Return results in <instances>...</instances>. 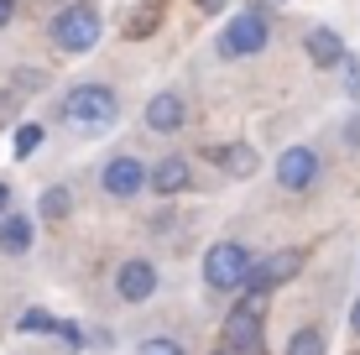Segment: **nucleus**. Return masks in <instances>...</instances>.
<instances>
[{"mask_svg":"<svg viewBox=\"0 0 360 355\" xmlns=\"http://www.w3.org/2000/svg\"><path fill=\"white\" fill-rule=\"evenodd\" d=\"M63 120L73 131H110L120 120V100H115V89L110 84H73L68 89V100H63Z\"/></svg>","mask_w":360,"mask_h":355,"instance_id":"f257e3e1","label":"nucleus"},{"mask_svg":"<svg viewBox=\"0 0 360 355\" xmlns=\"http://www.w3.org/2000/svg\"><path fill=\"white\" fill-rule=\"evenodd\" d=\"M245 272H251V251H245L240 240H214V246L204 251V283L214 292H240Z\"/></svg>","mask_w":360,"mask_h":355,"instance_id":"f03ea898","label":"nucleus"},{"mask_svg":"<svg viewBox=\"0 0 360 355\" xmlns=\"http://www.w3.org/2000/svg\"><path fill=\"white\" fill-rule=\"evenodd\" d=\"M99 32H105V21H99L94 6H68L53 16V42L63 47V53H89L99 42Z\"/></svg>","mask_w":360,"mask_h":355,"instance_id":"7ed1b4c3","label":"nucleus"},{"mask_svg":"<svg viewBox=\"0 0 360 355\" xmlns=\"http://www.w3.org/2000/svg\"><path fill=\"white\" fill-rule=\"evenodd\" d=\"M297 266H303V251H277V256H266V262H251V272H245L240 292H245L251 303H262L271 288L292 283V277H297Z\"/></svg>","mask_w":360,"mask_h":355,"instance_id":"20e7f679","label":"nucleus"},{"mask_svg":"<svg viewBox=\"0 0 360 355\" xmlns=\"http://www.w3.org/2000/svg\"><path fill=\"white\" fill-rule=\"evenodd\" d=\"M225 350H235V355H266V340H262V303L245 298L240 309L225 319Z\"/></svg>","mask_w":360,"mask_h":355,"instance_id":"39448f33","label":"nucleus"},{"mask_svg":"<svg viewBox=\"0 0 360 355\" xmlns=\"http://www.w3.org/2000/svg\"><path fill=\"white\" fill-rule=\"evenodd\" d=\"M266 16H256V11H245V16H235L225 32H219V53L225 58H256L266 47Z\"/></svg>","mask_w":360,"mask_h":355,"instance_id":"423d86ee","label":"nucleus"},{"mask_svg":"<svg viewBox=\"0 0 360 355\" xmlns=\"http://www.w3.org/2000/svg\"><path fill=\"white\" fill-rule=\"evenodd\" d=\"M314 178H319V152H314V146H288V152L277 157V183L288 193L314 188Z\"/></svg>","mask_w":360,"mask_h":355,"instance_id":"0eeeda50","label":"nucleus"},{"mask_svg":"<svg viewBox=\"0 0 360 355\" xmlns=\"http://www.w3.org/2000/svg\"><path fill=\"white\" fill-rule=\"evenodd\" d=\"M110 199H136V193L146 188V167L136 162V157H115V162H105V173H99Z\"/></svg>","mask_w":360,"mask_h":355,"instance_id":"6e6552de","label":"nucleus"},{"mask_svg":"<svg viewBox=\"0 0 360 355\" xmlns=\"http://www.w3.org/2000/svg\"><path fill=\"white\" fill-rule=\"evenodd\" d=\"M115 292H120L126 303H146V298L157 292V266L141 262V256H136V262H126V266L115 272Z\"/></svg>","mask_w":360,"mask_h":355,"instance_id":"1a4fd4ad","label":"nucleus"},{"mask_svg":"<svg viewBox=\"0 0 360 355\" xmlns=\"http://www.w3.org/2000/svg\"><path fill=\"white\" fill-rule=\"evenodd\" d=\"M303 47H308V58H314L319 68H345V63H350V53H345L340 32H329V27H314V32L303 37Z\"/></svg>","mask_w":360,"mask_h":355,"instance_id":"9d476101","label":"nucleus"},{"mask_svg":"<svg viewBox=\"0 0 360 355\" xmlns=\"http://www.w3.org/2000/svg\"><path fill=\"white\" fill-rule=\"evenodd\" d=\"M209 162H219L230 178H251L262 167V157H256L251 141H230V146H209Z\"/></svg>","mask_w":360,"mask_h":355,"instance_id":"9b49d317","label":"nucleus"},{"mask_svg":"<svg viewBox=\"0 0 360 355\" xmlns=\"http://www.w3.org/2000/svg\"><path fill=\"white\" fill-rule=\"evenodd\" d=\"M193 183V167H188V157H162V162L146 173V188H157V193H183Z\"/></svg>","mask_w":360,"mask_h":355,"instance_id":"f8f14e48","label":"nucleus"},{"mask_svg":"<svg viewBox=\"0 0 360 355\" xmlns=\"http://www.w3.org/2000/svg\"><path fill=\"white\" fill-rule=\"evenodd\" d=\"M32 240H37L32 214H6L0 219V256H27Z\"/></svg>","mask_w":360,"mask_h":355,"instance_id":"ddd939ff","label":"nucleus"},{"mask_svg":"<svg viewBox=\"0 0 360 355\" xmlns=\"http://www.w3.org/2000/svg\"><path fill=\"white\" fill-rule=\"evenodd\" d=\"M183 120H188V105H183L178 94H157V100L146 105V126L152 131H178Z\"/></svg>","mask_w":360,"mask_h":355,"instance_id":"4468645a","label":"nucleus"},{"mask_svg":"<svg viewBox=\"0 0 360 355\" xmlns=\"http://www.w3.org/2000/svg\"><path fill=\"white\" fill-rule=\"evenodd\" d=\"M68 209H73V193L63 188V183H58V188H47L42 199H37V214H42V219H63Z\"/></svg>","mask_w":360,"mask_h":355,"instance_id":"2eb2a0df","label":"nucleus"},{"mask_svg":"<svg viewBox=\"0 0 360 355\" xmlns=\"http://www.w3.org/2000/svg\"><path fill=\"white\" fill-rule=\"evenodd\" d=\"M324 350H329V340H324V329H314V324L297 329L288 340V355H324Z\"/></svg>","mask_w":360,"mask_h":355,"instance_id":"dca6fc26","label":"nucleus"},{"mask_svg":"<svg viewBox=\"0 0 360 355\" xmlns=\"http://www.w3.org/2000/svg\"><path fill=\"white\" fill-rule=\"evenodd\" d=\"M42 141H47V131L37 126V120H27V126H16V141H11V152H16L21 162H27V157H32V152H37Z\"/></svg>","mask_w":360,"mask_h":355,"instance_id":"f3484780","label":"nucleus"},{"mask_svg":"<svg viewBox=\"0 0 360 355\" xmlns=\"http://www.w3.org/2000/svg\"><path fill=\"white\" fill-rule=\"evenodd\" d=\"M16 329H21V335H58V319H53L47 309H27V314L16 319Z\"/></svg>","mask_w":360,"mask_h":355,"instance_id":"a211bd4d","label":"nucleus"},{"mask_svg":"<svg viewBox=\"0 0 360 355\" xmlns=\"http://www.w3.org/2000/svg\"><path fill=\"white\" fill-rule=\"evenodd\" d=\"M152 21H162V6H157V0H152V6H141V11H136V21H131V37H146V32H152Z\"/></svg>","mask_w":360,"mask_h":355,"instance_id":"6ab92c4d","label":"nucleus"},{"mask_svg":"<svg viewBox=\"0 0 360 355\" xmlns=\"http://www.w3.org/2000/svg\"><path fill=\"white\" fill-rule=\"evenodd\" d=\"M136 355H183V345H178V340H146Z\"/></svg>","mask_w":360,"mask_h":355,"instance_id":"aec40b11","label":"nucleus"},{"mask_svg":"<svg viewBox=\"0 0 360 355\" xmlns=\"http://www.w3.org/2000/svg\"><path fill=\"white\" fill-rule=\"evenodd\" d=\"M58 340H63L68 350H84V329H79V324H63V319H58Z\"/></svg>","mask_w":360,"mask_h":355,"instance_id":"412c9836","label":"nucleus"},{"mask_svg":"<svg viewBox=\"0 0 360 355\" xmlns=\"http://www.w3.org/2000/svg\"><path fill=\"white\" fill-rule=\"evenodd\" d=\"M16 94H0V126H11V120H16Z\"/></svg>","mask_w":360,"mask_h":355,"instance_id":"4be33fe9","label":"nucleus"},{"mask_svg":"<svg viewBox=\"0 0 360 355\" xmlns=\"http://www.w3.org/2000/svg\"><path fill=\"white\" fill-rule=\"evenodd\" d=\"M11 16H16V0H0V27H11Z\"/></svg>","mask_w":360,"mask_h":355,"instance_id":"5701e85b","label":"nucleus"},{"mask_svg":"<svg viewBox=\"0 0 360 355\" xmlns=\"http://www.w3.org/2000/svg\"><path fill=\"white\" fill-rule=\"evenodd\" d=\"M198 11H204V16H219V11H225V0H198Z\"/></svg>","mask_w":360,"mask_h":355,"instance_id":"b1692460","label":"nucleus"},{"mask_svg":"<svg viewBox=\"0 0 360 355\" xmlns=\"http://www.w3.org/2000/svg\"><path fill=\"white\" fill-rule=\"evenodd\" d=\"M11 214V183H0V219Z\"/></svg>","mask_w":360,"mask_h":355,"instance_id":"393cba45","label":"nucleus"},{"mask_svg":"<svg viewBox=\"0 0 360 355\" xmlns=\"http://www.w3.org/2000/svg\"><path fill=\"white\" fill-rule=\"evenodd\" d=\"M350 329L360 335V298H355V309H350Z\"/></svg>","mask_w":360,"mask_h":355,"instance_id":"a878e982","label":"nucleus"},{"mask_svg":"<svg viewBox=\"0 0 360 355\" xmlns=\"http://www.w3.org/2000/svg\"><path fill=\"white\" fill-rule=\"evenodd\" d=\"M214 355H235V350H214Z\"/></svg>","mask_w":360,"mask_h":355,"instance_id":"bb28decb","label":"nucleus"}]
</instances>
